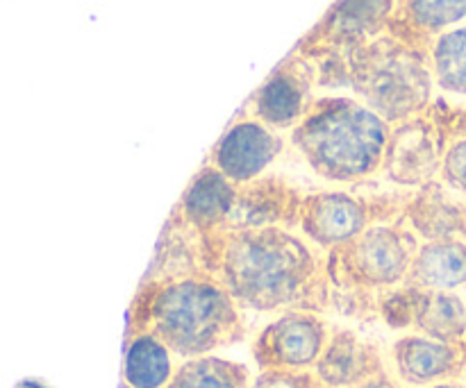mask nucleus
Listing matches in <instances>:
<instances>
[{
    "label": "nucleus",
    "instance_id": "obj_1",
    "mask_svg": "<svg viewBox=\"0 0 466 388\" xmlns=\"http://www.w3.org/2000/svg\"><path fill=\"white\" fill-rule=\"evenodd\" d=\"M208 271L244 312L330 309L328 254L296 227L230 230L205 236Z\"/></svg>",
    "mask_w": 466,
    "mask_h": 388
},
{
    "label": "nucleus",
    "instance_id": "obj_2",
    "mask_svg": "<svg viewBox=\"0 0 466 388\" xmlns=\"http://www.w3.org/2000/svg\"><path fill=\"white\" fill-rule=\"evenodd\" d=\"M153 332L180 362L217 354L246 336L244 309L209 271L141 284L127 332Z\"/></svg>",
    "mask_w": 466,
    "mask_h": 388
},
{
    "label": "nucleus",
    "instance_id": "obj_3",
    "mask_svg": "<svg viewBox=\"0 0 466 388\" xmlns=\"http://www.w3.org/2000/svg\"><path fill=\"white\" fill-rule=\"evenodd\" d=\"M390 130L362 100L330 95L314 100L289 141L314 175L349 186L380 175Z\"/></svg>",
    "mask_w": 466,
    "mask_h": 388
},
{
    "label": "nucleus",
    "instance_id": "obj_4",
    "mask_svg": "<svg viewBox=\"0 0 466 388\" xmlns=\"http://www.w3.org/2000/svg\"><path fill=\"white\" fill-rule=\"evenodd\" d=\"M419 244L399 216L373 223L353 244L328 254L330 307L353 318L380 316L382 303L408 284Z\"/></svg>",
    "mask_w": 466,
    "mask_h": 388
},
{
    "label": "nucleus",
    "instance_id": "obj_5",
    "mask_svg": "<svg viewBox=\"0 0 466 388\" xmlns=\"http://www.w3.org/2000/svg\"><path fill=\"white\" fill-rule=\"evenodd\" d=\"M339 55L344 82L390 125L421 116L432 98L431 59L391 32Z\"/></svg>",
    "mask_w": 466,
    "mask_h": 388
},
{
    "label": "nucleus",
    "instance_id": "obj_6",
    "mask_svg": "<svg viewBox=\"0 0 466 388\" xmlns=\"http://www.w3.org/2000/svg\"><path fill=\"white\" fill-rule=\"evenodd\" d=\"M326 313L291 309L276 313L255 336L250 353L259 371L314 373L332 334Z\"/></svg>",
    "mask_w": 466,
    "mask_h": 388
},
{
    "label": "nucleus",
    "instance_id": "obj_7",
    "mask_svg": "<svg viewBox=\"0 0 466 388\" xmlns=\"http://www.w3.org/2000/svg\"><path fill=\"white\" fill-rule=\"evenodd\" d=\"M387 218L399 216L380 212L367 195L349 189H326L305 195L296 230L323 254H332L353 244L373 223Z\"/></svg>",
    "mask_w": 466,
    "mask_h": 388
},
{
    "label": "nucleus",
    "instance_id": "obj_8",
    "mask_svg": "<svg viewBox=\"0 0 466 388\" xmlns=\"http://www.w3.org/2000/svg\"><path fill=\"white\" fill-rule=\"evenodd\" d=\"M380 318L394 330H412L446 343H460L466 334V303L453 291L403 286L382 303Z\"/></svg>",
    "mask_w": 466,
    "mask_h": 388
},
{
    "label": "nucleus",
    "instance_id": "obj_9",
    "mask_svg": "<svg viewBox=\"0 0 466 388\" xmlns=\"http://www.w3.org/2000/svg\"><path fill=\"white\" fill-rule=\"evenodd\" d=\"M285 145L287 141L280 132L264 125L258 118L244 116L223 132L209 153L208 164L232 184L246 186L267 177Z\"/></svg>",
    "mask_w": 466,
    "mask_h": 388
},
{
    "label": "nucleus",
    "instance_id": "obj_10",
    "mask_svg": "<svg viewBox=\"0 0 466 388\" xmlns=\"http://www.w3.org/2000/svg\"><path fill=\"white\" fill-rule=\"evenodd\" d=\"M444 153L437 125L423 114L408 118L391 125L380 175L399 189H421L440 175Z\"/></svg>",
    "mask_w": 466,
    "mask_h": 388
},
{
    "label": "nucleus",
    "instance_id": "obj_11",
    "mask_svg": "<svg viewBox=\"0 0 466 388\" xmlns=\"http://www.w3.org/2000/svg\"><path fill=\"white\" fill-rule=\"evenodd\" d=\"M314 71L308 59H287L255 91L248 116L258 118L276 132L294 130L312 107Z\"/></svg>",
    "mask_w": 466,
    "mask_h": 388
},
{
    "label": "nucleus",
    "instance_id": "obj_12",
    "mask_svg": "<svg viewBox=\"0 0 466 388\" xmlns=\"http://www.w3.org/2000/svg\"><path fill=\"white\" fill-rule=\"evenodd\" d=\"M387 371L403 388H426L449 382L460 368L458 343L405 332L385 348Z\"/></svg>",
    "mask_w": 466,
    "mask_h": 388
},
{
    "label": "nucleus",
    "instance_id": "obj_13",
    "mask_svg": "<svg viewBox=\"0 0 466 388\" xmlns=\"http://www.w3.org/2000/svg\"><path fill=\"white\" fill-rule=\"evenodd\" d=\"M385 368V348L350 327L335 325L314 375L321 388H355Z\"/></svg>",
    "mask_w": 466,
    "mask_h": 388
},
{
    "label": "nucleus",
    "instance_id": "obj_14",
    "mask_svg": "<svg viewBox=\"0 0 466 388\" xmlns=\"http://www.w3.org/2000/svg\"><path fill=\"white\" fill-rule=\"evenodd\" d=\"M303 194L276 177H262L239 186L235 209L226 232L259 230V227H296Z\"/></svg>",
    "mask_w": 466,
    "mask_h": 388
},
{
    "label": "nucleus",
    "instance_id": "obj_15",
    "mask_svg": "<svg viewBox=\"0 0 466 388\" xmlns=\"http://www.w3.org/2000/svg\"><path fill=\"white\" fill-rule=\"evenodd\" d=\"M237 195H239V186L232 184L214 166L205 164L182 191L176 214L198 234H218V232H226Z\"/></svg>",
    "mask_w": 466,
    "mask_h": 388
},
{
    "label": "nucleus",
    "instance_id": "obj_16",
    "mask_svg": "<svg viewBox=\"0 0 466 388\" xmlns=\"http://www.w3.org/2000/svg\"><path fill=\"white\" fill-rule=\"evenodd\" d=\"M396 0H339L319 25V45L346 53L390 32Z\"/></svg>",
    "mask_w": 466,
    "mask_h": 388
},
{
    "label": "nucleus",
    "instance_id": "obj_17",
    "mask_svg": "<svg viewBox=\"0 0 466 388\" xmlns=\"http://www.w3.org/2000/svg\"><path fill=\"white\" fill-rule=\"evenodd\" d=\"M208 271V253H205V236L194 227L187 225L176 212L164 225L155 248L153 262L141 284L176 280V277L194 275Z\"/></svg>",
    "mask_w": 466,
    "mask_h": 388
},
{
    "label": "nucleus",
    "instance_id": "obj_18",
    "mask_svg": "<svg viewBox=\"0 0 466 388\" xmlns=\"http://www.w3.org/2000/svg\"><path fill=\"white\" fill-rule=\"evenodd\" d=\"M466 284V244L462 239L421 241L408 284L423 291H455Z\"/></svg>",
    "mask_w": 466,
    "mask_h": 388
},
{
    "label": "nucleus",
    "instance_id": "obj_19",
    "mask_svg": "<svg viewBox=\"0 0 466 388\" xmlns=\"http://www.w3.org/2000/svg\"><path fill=\"white\" fill-rule=\"evenodd\" d=\"M466 21V0H396L390 32L421 45Z\"/></svg>",
    "mask_w": 466,
    "mask_h": 388
},
{
    "label": "nucleus",
    "instance_id": "obj_20",
    "mask_svg": "<svg viewBox=\"0 0 466 388\" xmlns=\"http://www.w3.org/2000/svg\"><path fill=\"white\" fill-rule=\"evenodd\" d=\"M176 354L153 332H127L123 353V388H167L177 371Z\"/></svg>",
    "mask_w": 466,
    "mask_h": 388
},
{
    "label": "nucleus",
    "instance_id": "obj_21",
    "mask_svg": "<svg viewBox=\"0 0 466 388\" xmlns=\"http://www.w3.org/2000/svg\"><path fill=\"white\" fill-rule=\"evenodd\" d=\"M400 218L417 234L419 241H437L458 239L455 234L462 230L464 216L453 203L444 198L440 184L431 182L410 195Z\"/></svg>",
    "mask_w": 466,
    "mask_h": 388
},
{
    "label": "nucleus",
    "instance_id": "obj_22",
    "mask_svg": "<svg viewBox=\"0 0 466 388\" xmlns=\"http://www.w3.org/2000/svg\"><path fill=\"white\" fill-rule=\"evenodd\" d=\"M250 380L253 377L244 363L208 354L177 363L176 375L167 388H248Z\"/></svg>",
    "mask_w": 466,
    "mask_h": 388
},
{
    "label": "nucleus",
    "instance_id": "obj_23",
    "mask_svg": "<svg viewBox=\"0 0 466 388\" xmlns=\"http://www.w3.org/2000/svg\"><path fill=\"white\" fill-rule=\"evenodd\" d=\"M428 59L440 89L466 95V23L435 36L428 48Z\"/></svg>",
    "mask_w": 466,
    "mask_h": 388
},
{
    "label": "nucleus",
    "instance_id": "obj_24",
    "mask_svg": "<svg viewBox=\"0 0 466 388\" xmlns=\"http://www.w3.org/2000/svg\"><path fill=\"white\" fill-rule=\"evenodd\" d=\"M440 177L446 186L458 191H466V139L455 141L446 148L441 159Z\"/></svg>",
    "mask_w": 466,
    "mask_h": 388
},
{
    "label": "nucleus",
    "instance_id": "obj_25",
    "mask_svg": "<svg viewBox=\"0 0 466 388\" xmlns=\"http://www.w3.org/2000/svg\"><path fill=\"white\" fill-rule=\"evenodd\" d=\"M248 388H321L314 373L259 371L250 380Z\"/></svg>",
    "mask_w": 466,
    "mask_h": 388
},
{
    "label": "nucleus",
    "instance_id": "obj_26",
    "mask_svg": "<svg viewBox=\"0 0 466 388\" xmlns=\"http://www.w3.org/2000/svg\"><path fill=\"white\" fill-rule=\"evenodd\" d=\"M355 388H403V386H400L399 382H396V377L385 368V371L378 373V375H373V377H369L367 382H362V384L355 386Z\"/></svg>",
    "mask_w": 466,
    "mask_h": 388
},
{
    "label": "nucleus",
    "instance_id": "obj_27",
    "mask_svg": "<svg viewBox=\"0 0 466 388\" xmlns=\"http://www.w3.org/2000/svg\"><path fill=\"white\" fill-rule=\"evenodd\" d=\"M426 388H462V386L453 384V382H440V384H432V386H426Z\"/></svg>",
    "mask_w": 466,
    "mask_h": 388
}]
</instances>
